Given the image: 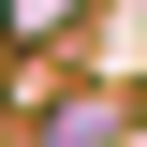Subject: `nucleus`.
<instances>
[{"label":"nucleus","instance_id":"1","mask_svg":"<svg viewBox=\"0 0 147 147\" xmlns=\"http://www.w3.org/2000/svg\"><path fill=\"white\" fill-rule=\"evenodd\" d=\"M59 15H74V0H15V30H59Z\"/></svg>","mask_w":147,"mask_h":147}]
</instances>
